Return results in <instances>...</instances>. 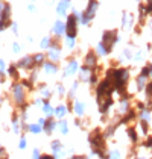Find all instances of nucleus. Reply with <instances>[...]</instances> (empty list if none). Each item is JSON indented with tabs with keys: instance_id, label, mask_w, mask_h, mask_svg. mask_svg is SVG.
I'll return each mask as SVG.
<instances>
[{
	"instance_id": "nucleus-1",
	"label": "nucleus",
	"mask_w": 152,
	"mask_h": 159,
	"mask_svg": "<svg viewBox=\"0 0 152 159\" xmlns=\"http://www.w3.org/2000/svg\"><path fill=\"white\" fill-rule=\"evenodd\" d=\"M11 97H12L14 103L20 108L26 106V89L21 85V82H14L11 86Z\"/></svg>"
},
{
	"instance_id": "nucleus-2",
	"label": "nucleus",
	"mask_w": 152,
	"mask_h": 159,
	"mask_svg": "<svg viewBox=\"0 0 152 159\" xmlns=\"http://www.w3.org/2000/svg\"><path fill=\"white\" fill-rule=\"evenodd\" d=\"M78 21H79V14L73 12L67 17V23H65V34L67 38L75 39L76 34H78Z\"/></svg>"
},
{
	"instance_id": "nucleus-3",
	"label": "nucleus",
	"mask_w": 152,
	"mask_h": 159,
	"mask_svg": "<svg viewBox=\"0 0 152 159\" xmlns=\"http://www.w3.org/2000/svg\"><path fill=\"white\" fill-rule=\"evenodd\" d=\"M97 6H99V3H97V2H90L88 6H87V9H85L82 14H79V21H81V25L87 26L90 21L93 20V17L96 15V9H97Z\"/></svg>"
},
{
	"instance_id": "nucleus-4",
	"label": "nucleus",
	"mask_w": 152,
	"mask_h": 159,
	"mask_svg": "<svg viewBox=\"0 0 152 159\" xmlns=\"http://www.w3.org/2000/svg\"><path fill=\"white\" fill-rule=\"evenodd\" d=\"M12 21H11V3H3L2 8V18H0V32L6 30L8 27H11Z\"/></svg>"
},
{
	"instance_id": "nucleus-5",
	"label": "nucleus",
	"mask_w": 152,
	"mask_h": 159,
	"mask_svg": "<svg viewBox=\"0 0 152 159\" xmlns=\"http://www.w3.org/2000/svg\"><path fill=\"white\" fill-rule=\"evenodd\" d=\"M117 30H105L103 32V37H102V44H103V47L107 49V52L110 53L111 50H113V46L117 43Z\"/></svg>"
},
{
	"instance_id": "nucleus-6",
	"label": "nucleus",
	"mask_w": 152,
	"mask_h": 159,
	"mask_svg": "<svg viewBox=\"0 0 152 159\" xmlns=\"http://www.w3.org/2000/svg\"><path fill=\"white\" fill-rule=\"evenodd\" d=\"M84 67L90 68V70H94L97 67V53L96 52H91L90 50L88 53L85 55V58H84Z\"/></svg>"
},
{
	"instance_id": "nucleus-7",
	"label": "nucleus",
	"mask_w": 152,
	"mask_h": 159,
	"mask_svg": "<svg viewBox=\"0 0 152 159\" xmlns=\"http://www.w3.org/2000/svg\"><path fill=\"white\" fill-rule=\"evenodd\" d=\"M15 65H17L18 68H21V70H34V68H35V64H34L32 56H25V58H21Z\"/></svg>"
},
{
	"instance_id": "nucleus-8",
	"label": "nucleus",
	"mask_w": 152,
	"mask_h": 159,
	"mask_svg": "<svg viewBox=\"0 0 152 159\" xmlns=\"http://www.w3.org/2000/svg\"><path fill=\"white\" fill-rule=\"evenodd\" d=\"M53 34H55V38H61V35L65 34V23L63 21H55V25H53Z\"/></svg>"
},
{
	"instance_id": "nucleus-9",
	"label": "nucleus",
	"mask_w": 152,
	"mask_h": 159,
	"mask_svg": "<svg viewBox=\"0 0 152 159\" xmlns=\"http://www.w3.org/2000/svg\"><path fill=\"white\" fill-rule=\"evenodd\" d=\"M78 68H79V65H78V61L72 59V61L67 64V67H65L64 76H72V74H75L76 71H78Z\"/></svg>"
},
{
	"instance_id": "nucleus-10",
	"label": "nucleus",
	"mask_w": 152,
	"mask_h": 159,
	"mask_svg": "<svg viewBox=\"0 0 152 159\" xmlns=\"http://www.w3.org/2000/svg\"><path fill=\"white\" fill-rule=\"evenodd\" d=\"M56 126H58V123L55 121V118H52L50 117V118H46V124L43 126V129H44V132H46L47 135H50L52 132L55 130Z\"/></svg>"
},
{
	"instance_id": "nucleus-11",
	"label": "nucleus",
	"mask_w": 152,
	"mask_h": 159,
	"mask_svg": "<svg viewBox=\"0 0 152 159\" xmlns=\"http://www.w3.org/2000/svg\"><path fill=\"white\" fill-rule=\"evenodd\" d=\"M59 56H61V49H49L47 52V58H49V62H56L59 61Z\"/></svg>"
},
{
	"instance_id": "nucleus-12",
	"label": "nucleus",
	"mask_w": 152,
	"mask_h": 159,
	"mask_svg": "<svg viewBox=\"0 0 152 159\" xmlns=\"http://www.w3.org/2000/svg\"><path fill=\"white\" fill-rule=\"evenodd\" d=\"M91 73H93V70H90V68H85V67H82V68L79 70V80H81V82H90Z\"/></svg>"
},
{
	"instance_id": "nucleus-13",
	"label": "nucleus",
	"mask_w": 152,
	"mask_h": 159,
	"mask_svg": "<svg viewBox=\"0 0 152 159\" xmlns=\"http://www.w3.org/2000/svg\"><path fill=\"white\" fill-rule=\"evenodd\" d=\"M6 71H8V76L12 79L14 82H17V79H18V67H17L15 64H11Z\"/></svg>"
},
{
	"instance_id": "nucleus-14",
	"label": "nucleus",
	"mask_w": 152,
	"mask_h": 159,
	"mask_svg": "<svg viewBox=\"0 0 152 159\" xmlns=\"http://www.w3.org/2000/svg\"><path fill=\"white\" fill-rule=\"evenodd\" d=\"M43 68H44V71H46L47 74H55L56 71H58V65H56V64H53V62H49V61L44 62Z\"/></svg>"
},
{
	"instance_id": "nucleus-15",
	"label": "nucleus",
	"mask_w": 152,
	"mask_h": 159,
	"mask_svg": "<svg viewBox=\"0 0 152 159\" xmlns=\"http://www.w3.org/2000/svg\"><path fill=\"white\" fill-rule=\"evenodd\" d=\"M41 106H43V108H41V109H43V112H44V114H46L49 118H50L52 115H55V109L50 106L49 100H43V105H41Z\"/></svg>"
},
{
	"instance_id": "nucleus-16",
	"label": "nucleus",
	"mask_w": 152,
	"mask_h": 159,
	"mask_svg": "<svg viewBox=\"0 0 152 159\" xmlns=\"http://www.w3.org/2000/svg\"><path fill=\"white\" fill-rule=\"evenodd\" d=\"M69 8H70V2H59L56 6V12H58V15H65Z\"/></svg>"
},
{
	"instance_id": "nucleus-17",
	"label": "nucleus",
	"mask_w": 152,
	"mask_h": 159,
	"mask_svg": "<svg viewBox=\"0 0 152 159\" xmlns=\"http://www.w3.org/2000/svg\"><path fill=\"white\" fill-rule=\"evenodd\" d=\"M73 111H75L76 115L82 117V115H84V112H85V105H84L82 102H78V100H76L75 105H73Z\"/></svg>"
},
{
	"instance_id": "nucleus-18",
	"label": "nucleus",
	"mask_w": 152,
	"mask_h": 159,
	"mask_svg": "<svg viewBox=\"0 0 152 159\" xmlns=\"http://www.w3.org/2000/svg\"><path fill=\"white\" fill-rule=\"evenodd\" d=\"M46 55L44 53H35L34 56H32V59H34V64H35V67L38 65H44V62H46Z\"/></svg>"
},
{
	"instance_id": "nucleus-19",
	"label": "nucleus",
	"mask_w": 152,
	"mask_h": 159,
	"mask_svg": "<svg viewBox=\"0 0 152 159\" xmlns=\"http://www.w3.org/2000/svg\"><path fill=\"white\" fill-rule=\"evenodd\" d=\"M67 112H69L67 106L59 105V106H56V108H55V117H58L59 120H63L64 117H65V114H67Z\"/></svg>"
},
{
	"instance_id": "nucleus-20",
	"label": "nucleus",
	"mask_w": 152,
	"mask_h": 159,
	"mask_svg": "<svg viewBox=\"0 0 152 159\" xmlns=\"http://www.w3.org/2000/svg\"><path fill=\"white\" fill-rule=\"evenodd\" d=\"M41 129H43V127H41V126H38L37 123H31V124H27V130H29V132H31V134H40V132H41Z\"/></svg>"
},
{
	"instance_id": "nucleus-21",
	"label": "nucleus",
	"mask_w": 152,
	"mask_h": 159,
	"mask_svg": "<svg viewBox=\"0 0 152 159\" xmlns=\"http://www.w3.org/2000/svg\"><path fill=\"white\" fill-rule=\"evenodd\" d=\"M58 127H59V130H61V134H63V135L69 134V124H67V121H65V120H59V123H58Z\"/></svg>"
},
{
	"instance_id": "nucleus-22",
	"label": "nucleus",
	"mask_w": 152,
	"mask_h": 159,
	"mask_svg": "<svg viewBox=\"0 0 152 159\" xmlns=\"http://www.w3.org/2000/svg\"><path fill=\"white\" fill-rule=\"evenodd\" d=\"M135 82H137V88H139V89H143V88H146V86H148V84H146V77H145V76H141V74L137 77V80H135Z\"/></svg>"
},
{
	"instance_id": "nucleus-23",
	"label": "nucleus",
	"mask_w": 152,
	"mask_h": 159,
	"mask_svg": "<svg viewBox=\"0 0 152 159\" xmlns=\"http://www.w3.org/2000/svg\"><path fill=\"white\" fill-rule=\"evenodd\" d=\"M128 136H129V139H131L132 143H137V139H139L137 132H135V129H134V127H129V129H128Z\"/></svg>"
},
{
	"instance_id": "nucleus-24",
	"label": "nucleus",
	"mask_w": 152,
	"mask_h": 159,
	"mask_svg": "<svg viewBox=\"0 0 152 159\" xmlns=\"http://www.w3.org/2000/svg\"><path fill=\"white\" fill-rule=\"evenodd\" d=\"M5 74H6V65L3 59H0V80L2 82H5Z\"/></svg>"
},
{
	"instance_id": "nucleus-25",
	"label": "nucleus",
	"mask_w": 152,
	"mask_h": 159,
	"mask_svg": "<svg viewBox=\"0 0 152 159\" xmlns=\"http://www.w3.org/2000/svg\"><path fill=\"white\" fill-rule=\"evenodd\" d=\"M50 44H52L50 37H44L41 39V49H50Z\"/></svg>"
},
{
	"instance_id": "nucleus-26",
	"label": "nucleus",
	"mask_w": 152,
	"mask_h": 159,
	"mask_svg": "<svg viewBox=\"0 0 152 159\" xmlns=\"http://www.w3.org/2000/svg\"><path fill=\"white\" fill-rule=\"evenodd\" d=\"M105 55H108V52H107V49L103 47V44H99L97 46V56H105Z\"/></svg>"
},
{
	"instance_id": "nucleus-27",
	"label": "nucleus",
	"mask_w": 152,
	"mask_h": 159,
	"mask_svg": "<svg viewBox=\"0 0 152 159\" xmlns=\"http://www.w3.org/2000/svg\"><path fill=\"white\" fill-rule=\"evenodd\" d=\"M26 144H27V143H26V138H25V136H21V138H20V143H18V148L25 150V148H26Z\"/></svg>"
},
{
	"instance_id": "nucleus-28",
	"label": "nucleus",
	"mask_w": 152,
	"mask_h": 159,
	"mask_svg": "<svg viewBox=\"0 0 152 159\" xmlns=\"http://www.w3.org/2000/svg\"><path fill=\"white\" fill-rule=\"evenodd\" d=\"M65 43H67V47H69V49H73V47H75V44H76V41L75 39H72V38H67V41H65Z\"/></svg>"
},
{
	"instance_id": "nucleus-29",
	"label": "nucleus",
	"mask_w": 152,
	"mask_h": 159,
	"mask_svg": "<svg viewBox=\"0 0 152 159\" xmlns=\"http://www.w3.org/2000/svg\"><path fill=\"white\" fill-rule=\"evenodd\" d=\"M110 159H120V153L117 152V150H114L110 153Z\"/></svg>"
},
{
	"instance_id": "nucleus-30",
	"label": "nucleus",
	"mask_w": 152,
	"mask_h": 159,
	"mask_svg": "<svg viewBox=\"0 0 152 159\" xmlns=\"http://www.w3.org/2000/svg\"><path fill=\"white\" fill-rule=\"evenodd\" d=\"M20 50H21L20 44H18V43H12V53H18Z\"/></svg>"
},
{
	"instance_id": "nucleus-31",
	"label": "nucleus",
	"mask_w": 152,
	"mask_h": 159,
	"mask_svg": "<svg viewBox=\"0 0 152 159\" xmlns=\"http://www.w3.org/2000/svg\"><path fill=\"white\" fill-rule=\"evenodd\" d=\"M32 159H41V153H40V150H38V148L34 150V153H32Z\"/></svg>"
},
{
	"instance_id": "nucleus-32",
	"label": "nucleus",
	"mask_w": 152,
	"mask_h": 159,
	"mask_svg": "<svg viewBox=\"0 0 152 159\" xmlns=\"http://www.w3.org/2000/svg\"><path fill=\"white\" fill-rule=\"evenodd\" d=\"M56 89H58V94H59V96H64V93H65V89H64V86L61 85V84H59V85L56 86Z\"/></svg>"
},
{
	"instance_id": "nucleus-33",
	"label": "nucleus",
	"mask_w": 152,
	"mask_h": 159,
	"mask_svg": "<svg viewBox=\"0 0 152 159\" xmlns=\"http://www.w3.org/2000/svg\"><path fill=\"white\" fill-rule=\"evenodd\" d=\"M11 29H12L14 35H17V34H18V26H17V23H14V21H12V25H11Z\"/></svg>"
},
{
	"instance_id": "nucleus-34",
	"label": "nucleus",
	"mask_w": 152,
	"mask_h": 159,
	"mask_svg": "<svg viewBox=\"0 0 152 159\" xmlns=\"http://www.w3.org/2000/svg\"><path fill=\"white\" fill-rule=\"evenodd\" d=\"M70 159H88L87 156H84V155H81V156H72Z\"/></svg>"
},
{
	"instance_id": "nucleus-35",
	"label": "nucleus",
	"mask_w": 152,
	"mask_h": 159,
	"mask_svg": "<svg viewBox=\"0 0 152 159\" xmlns=\"http://www.w3.org/2000/svg\"><path fill=\"white\" fill-rule=\"evenodd\" d=\"M41 159H55V158L50 156V155H41Z\"/></svg>"
},
{
	"instance_id": "nucleus-36",
	"label": "nucleus",
	"mask_w": 152,
	"mask_h": 159,
	"mask_svg": "<svg viewBox=\"0 0 152 159\" xmlns=\"http://www.w3.org/2000/svg\"><path fill=\"white\" fill-rule=\"evenodd\" d=\"M27 8H29V11H32V12H34V8H35V6H34V3H29V5H27Z\"/></svg>"
},
{
	"instance_id": "nucleus-37",
	"label": "nucleus",
	"mask_w": 152,
	"mask_h": 159,
	"mask_svg": "<svg viewBox=\"0 0 152 159\" xmlns=\"http://www.w3.org/2000/svg\"><path fill=\"white\" fill-rule=\"evenodd\" d=\"M3 3H5V2H0V18H2V8H3Z\"/></svg>"
},
{
	"instance_id": "nucleus-38",
	"label": "nucleus",
	"mask_w": 152,
	"mask_h": 159,
	"mask_svg": "<svg viewBox=\"0 0 152 159\" xmlns=\"http://www.w3.org/2000/svg\"><path fill=\"white\" fill-rule=\"evenodd\" d=\"M134 159H146V158H143V156H137V158H134Z\"/></svg>"
},
{
	"instance_id": "nucleus-39",
	"label": "nucleus",
	"mask_w": 152,
	"mask_h": 159,
	"mask_svg": "<svg viewBox=\"0 0 152 159\" xmlns=\"http://www.w3.org/2000/svg\"><path fill=\"white\" fill-rule=\"evenodd\" d=\"M0 105H2V100H0Z\"/></svg>"
}]
</instances>
